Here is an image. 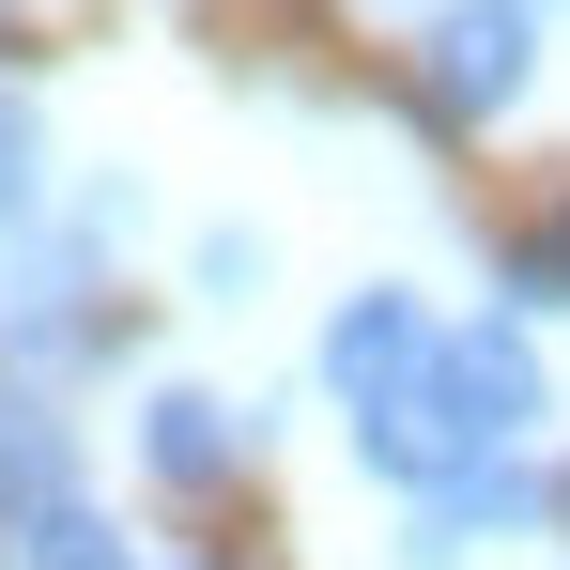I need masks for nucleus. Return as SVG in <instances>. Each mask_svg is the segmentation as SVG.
Segmentation results:
<instances>
[{"label":"nucleus","instance_id":"1","mask_svg":"<svg viewBox=\"0 0 570 570\" xmlns=\"http://www.w3.org/2000/svg\"><path fill=\"white\" fill-rule=\"evenodd\" d=\"M524 78H540V16H524V0H448V16L416 31V94L448 108V124H493Z\"/></svg>","mask_w":570,"mask_h":570},{"label":"nucleus","instance_id":"2","mask_svg":"<svg viewBox=\"0 0 570 570\" xmlns=\"http://www.w3.org/2000/svg\"><path fill=\"white\" fill-rule=\"evenodd\" d=\"M556 493H540V463L524 448H493V463H463V478H432L416 509H401V570H463L493 524H540Z\"/></svg>","mask_w":570,"mask_h":570},{"label":"nucleus","instance_id":"3","mask_svg":"<svg viewBox=\"0 0 570 570\" xmlns=\"http://www.w3.org/2000/svg\"><path fill=\"white\" fill-rule=\"evenodd\" d=\"M416 355H432V308H416L401 278L340 293V324H324V385H340V416H371V401H401V385H416Z\"/></svg>","mask_w":570,"mask_h":570},{"label":"nucleus","instance_id":"4","mask_svg":"<svg viewBox=\"0 0 570 570\" xmlns=\"http://www.w3.org/2000/svg\"><path fill=\"white\" fill-rule=\"evenodd\" d=\"M139 463L170 478V493H216V478L247 463V416H232L216 385H155V401H139Z\"/></svg>","mask_w":570,"mask_h":570},{"label":"nucleus","instance_id":"5","mask_svg":"<svg viewBox=\"0 0 570 570\" xmlns=\"http://www.w3.org/2000/svg\"><path fill=\"white\" fill-rule=\"evenodd\" d=\"M47 493H78V416L47 385H0V524H31Z\"/></svg>","mask_w":570,"mask_h":570},{"label":"nucleus","instance_id":"6","mask_svg":"<svg viewBox=\"0 0 570 570\" xmlns=\"http://www.w3.org/2000/svg\"><path fill=\"white\" fill-rule=\"evenodd\" d=\"M16 570H139V540L108 524L94 493H47V509L16 524Z\"/></svg>","mask_w":570,"mask_h":570},{"label":"nucleus","instance_id":"7","mask_svg":"<svg viewBox=\"0 0 570 570\" xmlns=\"http://www.w3.org/2000/svg\"><path fill=\"white\" fill-rule=\"evenodd\" d=\"M47 216V108L0 78V232H31Z\"/></svg>","mask_w":570,"mask_h":570},{"label":"nucleus","instance_id":"8","mask_svg":"<svg viewBox=\"0 0 570 570\" xmlns=\"http://www.w3.org/2000/svg\"><path fill=\"white\" fill-rule=\"evenodd\" d=\"M524 308H570V200L509 247V324H524Z\"/></svg>","mask_w":570,"mask_h":570},{"label":"nucleus","instance_id":"9","mask_svg":"<svg viewBox=\"0 0 570 570\" xmlns=\"http://www.w3.org/2000/svg\"><path fill=\"white\" fill-rule=\"evenodd\" d=\"M200 308H247V293H263V232H200Z\"/></svg>","mask_w":570,"mask_h":570},{"label":"nucleus","instance_id":"10","mask_svg":"<svg viewBox=\"0 0 570 570\" xmlns=\"http://www.w3.org/2000/svg\"><path fill=\"white\" fill-rule=\"evenodd\" d=\"M0 570H16V524H0Z\"/></svg>","mask_w":570,"mask_h":570},{"label":"nucleus","instance_id":"11","mask_svg":"<svg viewBox=\"0 0 570 570\" xmlns=\"http://www.w3.org/2000/svg\"><path fill=\"white\" fill-rule=\"evenodd\" d=\"M524 16H540V0H524Z\"/></svg>","mask_w":570,"mask_h":570}]
</instances>
